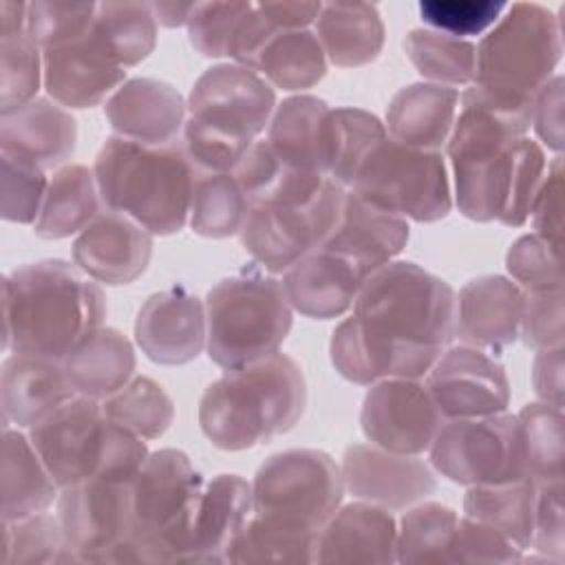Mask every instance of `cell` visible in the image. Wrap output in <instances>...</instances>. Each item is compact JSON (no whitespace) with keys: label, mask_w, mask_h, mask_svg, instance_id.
Returning <instances> with one entry per match:
<instances>
[{"label":"cell","mask_w":565,"mask_h":565,"mask_svg":"<svg viewBox=\"0 0 565 565\" xmlns=\"http://www.w3.org/2000/svg\"><path fill=\"white\" fill-rule=\"evenodd\" d=\"M60 486L46 470L29 435L2 430V521H20L44 512Z\"/></svg>","instance_id":"obj_33"},{"label":"cell","mask_w":565,"mask_h":565,"mask_svg":"<svg viewBox=\"0 0 565 565\" xmlns=\"http://www.w3.org/2000/svg\"><path fill=\"white\" fill-rule=\"evenodd\" d=\"M75 395L62 362L20 353H11L2 362V428L9 424H15V428H31Z\"/></svg>","instance_id":"obj_28"},{"label":"cell","mask_w":565,"mask_h":565,"mask_svg":"<svg viewBox=\"0 0 565 565\" xmlns=\"http://www.w3.org/2000/svg\"><path fill=\"white\" fill-rule=\"evenodd\" d=\"M329 355L333 369L344 380L371 386L391 377L419 380L433 369L441 353L388 342L349 316L333 329Z\"/></svg>","instance_id":"obj_21"},{"label":"cell","mask_w":565,"mask_h":565,"mask_svg":"<svg viewBox=\"0 0 565 565\" xmlns=\"http://www.w3.org/2000/svg\"><path fill=\"white\" fill-rule=\"evenodd\" d=\"M254 71L276 88L305 90L324 77L327 55L313 29H289L263 46Z\"/></svg>","instance_id":"obj_38"},{"label":"cell","mask_w":565,"mask_h":565,"mask_svg":"<svg viewBox=\"0 0 565 565\" xmlns=\"http://www.w3.org/2000/svg\"><path fill=\"white\" fill-rule=\"evenodd\" d=\"M29 439L60 490L95 477L130 481L148 457L146 439L110 422L102 399L84 395L33 424Z\"/></svg>","instance_id":"obj_4"},{"label":"cell","mask_w":565,"mask_h":565,"mask_svg":"<svg viewBox=\"0 0 565 565\" xmlns=\"http://www.w3.org/2000/svg\"><path fill=\"white\" fill-rule=\"evenodd\" d=\"M104 210L95 174L82 163H68L55 170L42 201L33 232L46 241L79 234Z\"/></svg>","instance_id":"obj_35"},{"label":"cell","mask_w":565,"mask_h":565,"mask_svg":"<svg viewBox=\"0 0 565 565\" xmlns=\"http://www.w3.org/2000/svg\"><path fill=\"white\" fill-rule=\"evenodd\" d=\"M523 316V289L497 274L466 282L457 296L455 335L468 347L499 353L516 342Z\"/></svg>","instance_id":"obj_24"},{"label":"cell","mask_w":565,"mask_h":565,"mask_svg":"<svg viewBox=\"0 0 565 565\" xmlns=\"http://www.w3.org/2000/svg\"><path fill=\"white\" fill-rule=\"evenodd\" d=\"M93 174L102 205L143 225L152 236H170L190 218L196 170L181 139L146 146L108 137L95 157Z\"/></svg>","instance_id":"obj_3"},{"label":"cell","mask_w":565,"mask_h":565,"mask_svg":"<svg viewBox=\"0 0 565 565\" xmlns=\"http://www.w3.org/2000/svg\"><path fill=\"white\" fill-rule=\"evenodd\" d=\"M505 267L523 291L563 287L561 249L536 234H525L510 245Z\"/></svg>","instance_id":"obj_54"},{"label":"cell","mask_w":565,"mask_h":565,"mask_svg":"<svg viewBox=\"0 0 565 565\" xmlns=\"http://www.w3.org/2000/svg\"><path fill=\"white\" fill-rule=\"evenodd\" d=\"M563 287L523 291V316L519 335L534 349H556L563 347Z\"/></svg>","instance_id":"obj_55"},{"label":"cell","mask_w":565,"mask_h":565,"mask_svg":"<svg viewBox=\"0 0 565 565\" xmlns=\"http://www.w3.org/2000/svg\"><path fill=\"white\" fill-rule=\"evenodd\" d=\"M459 514L441 503L424 501L406 510L397 527V563H450V545Z\"/></svg>","instance_id":"obj_45"},{"label":"cell","mask_w":565,"mask_h":565,"mask_svg":"<svg viewBox=\"0 0 565 565\" xmlns=\"http://www.w3.org/2000/svg\"><path fill=\"white\" fill-rule=\"evenodd\" d=\"M532 234L545 238L554 247L561 249V230H563V157L556 154L552 163H547L541 188L534 196L530 210Z\"/></svg>","instance_id":"obj_59"},{"label":"cell","mask_w":565,"mask_h":565,"mask_svg":"<svg viewBox=\"0 0 565 565\" xmlns=\"http://www.w3.org/2000/svg\"><path fill=\"white\" fill-rule=\"evenodd\" d=\"M344 481L331 455L291 448L267 457L252 481V514L320 532L342 505Z\"/></svg>","instance_id":"obj_9"},{"label":"cell","mask_w":565,"mask_h":565,"mask_svg":"<svg viewBox=\"0 0 565 565\" xmlns=\"http://www.w3.org/2000/svg\"><path fill=\"white\" fill-rule=\"evenodd\" d=\"M344 192L324 174L287 170L267 199L249 205L241 245L265 271L285 274L327 241Z\"/></svg>","instance_id":"obj_5"},{"label":"cell","mask_w":565,"mask_h":565,"mask_svg":"<svg viewBox=\"0 0 565 565\" xmlns=\"http://www.w3.org/2000/svg\"><path fill=\"white\" fill-rule=\"evenodd\" d=\"M2 163V218L9 223H20L29 225L35 223L42 210V201L49 188L46 170L22 161L13 159L7 154H0Z\"/></svg>","instance_id":"obj_52"},{"label":"cell","mask_w":565,"mask_h":565,"mask_svg":"<svg viewBox=\"0 0 565 565\" xmlns=\"http://www.w3.org/2000/svg\"><path fill=\"white\" fill-rule=\"evenodd\" d=\"M252 2H194L188 20L190 44L203 57H223L230 53L238 22L249 11Z\"/></svg>","instance_id":"obj_53"},{"label":"cell","mask_w":565,"mask_h":565,"mask_svg":"<svg viewBox=\"0 0 565 565\" xmlns=\"http://www.w3.org/2000/svg\"><path fill=\"white\" fill-rule=\"evenodd\" d=\"M424 384L444 419L497 415L505 413L510 404V380L503 364L468 344L444 351Z\"/></svg>","instance_id":"obj_15"},{"label":"cell","mask_w":565,"mask_h":565,"mask_svg":"<svg viewBox=\"0 0 565 565\" xmlns=\"http://www.w3.org/2000/svg\"><path fill=\"white\" fill-rule=\"evenodd\" d=\"M57 521L77 563H110L130 536V481L95 477L62 488Z\"/></svg>","instance_id":"obj_13"},{"label":"cell","mask_w":565,"mask_h":565,"mask_svg":"<svg viewBox=\"0 0 565 565\" xmlns=\"http://www.w3.org/2000/svg\"><path fill=\"white\" fill-rule=\"evenodd\" d=\"M316 563H397V523L369 501L340 505L318 534Z\"/></svg>","instance_id":"obj_27"},{"label":"cell","mask_w":565,"mask_h":565,"mask_svg":"<svg viewBox=\"0 0 565 565\" xmlns=\"http://www.w3.org/2000/svg\"><path fill=\"white\" fill-rule=\"evenodd\" d=\"M322 2H300V0H280V2H252L249 11L236 26V33L230 44L227 57L234 64L247 66L254 71L256 57L263 46L289 29H311L318 20Z\"/></svg>","instance_id":"obj_41"},{"label":"cell","mask_w":565,"mask_h":565,"mask_svg":"<svg viewBox=\"0 0 565 565\" xmlns=\"http://www.w3.org/2000/svg\"><path fill=\"white\" fill-rule=\"evenodd\" d=\"M135 364L130 340L121 331L104 324L62 360L75 393L93 399H104L126 386L132 380Z\"/></svg>","instance_id":"obj_31"},{"label":"cell","mask_w":565,"mask_h":565,"mask_svg":"<svg viewBox=\"0 0 565 565\" xmlns=\"http://www.w3.org/2000/svg\"><path fill=\"white\" fill-rule=\"evenodd\" d=\"M532 126L536 137L554 152L563 150V75H554L534 97Z\"/></svg>","instance_id":"obj_60"},{"label":"cell","mask_w":565,"mask_h":565,"mask_svg":"<svg viewBox=\"0 0 565 565\" xmlns=\"http://www.w3.org/2000/svg\"><path fill=\"white\" fill-rule=\"evenodd\" d=\"M2 563H35V565H62L77 563L73 550L66 543L57 516L46 512L31 514L20 521H4V550Z\"/></svg>","instance_id":"obj_47"},{"label":"cell","mask_w":565,"mask_h":565,"mask_svg":"<svg viewBox=\"0 0 565 565\" xmlns=\"http://www.w3.org/2000/svg\"><path fill=\"white\" fill-rule=\"evenodd\" d=\"M135 340L154 364L192 362L207 342L205 302L183 285L148 296L135 318Z\"/></svg>","instance_id":"obj_18"},{"label":"cell","mask_w":565,"mask_h":565,"mask_svg":"<svg viewBox=\"0 0 565 565\" xmlns=\"http://www.w3.org/2000/svg\"><path fill=\"white\" fill-rule=\"evenodd\" d=\"M318 534L249 514L227 563H316Z\"/></svg>","instance_id":"obj_43"},{"label":"cell","mask_w":565,"mask_h":565,"mask_svg":"<svg viewBox=\"0 0 565 565\" xmlns=\"http://www.w3.org/2000/svg\"><path fill=\"white\" fill-rule=\"evenodd\" d=\"M505 9L508 2L501 0H422L417 4L428 29L461 40L494 26Z\"/></svg>","instance_id":"obj_50"},{"label":"cell","mask_w":565,"mask_h":565,"mask_svg":"<svg viewBox=\"0 0 565 565\" xmlns=\"http://www.w3.org/2000/svg\"><path fill=\"white\" fill-rule=\"evenodd\" d=\"M514 417L527 479L534 483L563 479V408L545 402H532Z\"/></svg>","instance_id":"obj_42"},{"label":"cell","mask_w":565,"mask_h":565,"mask_svg":"<svg viewBox=\"0 0 565 565\" xmlns=\"http://www.w3.org/2000/svg\"><path fill=\"white\" fill-rule=\"evenodd\" d=\"M349 190L415 223L441 221L452 207L441 152L408 148L388 135L366 154Z\"/></svg>","instance_id":"obj_10"},{"label":"cell","mask_w":565,"mask_h":565,"mask_svg":"<svg viewBox=\"0 0 565 565\" xmlns=\"http://www.w3.org/2000/svg\"><path fill=\"white\" fill-rule=\"evenodd\" d=\"M523 550L494 527L459 516L450 545V563H519Z\"/></svg>","instance_id":"obj_56"},{"label":"cell","mask_w":565,"mask_h":565,"mask_svg":"<svg viewBox=\"0 0 565 565\" xmlns=\"http://www.w3.org/2000/svg\"><path fill=\"white\" fill-rule=\"evenodd\" d=\"M2 309L4 351L62 362L102 327L106 296L77 265L46 258L4 276Z\"/></svg>","instance_id":"obj_1"},{"label":"cell","mask_w":565,"mask_h":565,"mask_svg":"<svg viewBox=\"0 0 565 565\" xmlns=\"http://www.w3.org/2000/svg\"><path fill=\"white\" fill-rule=\"evenodd\" d=\"M351 309L362 327L395 344L444 353L455 338V289L408 260L375 269Z\"/></svg>","instance_id":"obj_6"},{"label":"cell","mask_w":565,"mask_h":565,"mask_svg":"<svg viewBox=\"0 0 565 565\" xmlns=\"http://www.w3.org/2000/svg\"><path fill=\"white\" fill-rule=\"evenodd\" d=\"M90 31L121 68L143 62L157 44L150 2H97Z\"/></svg>","instance_id":"obj_39"},{"label":"cell","mask_w":565,"mask_h":565,"mask_svg":"<svg viewBox=\"0 0 565 565\" xmlns=\"http://www.w3.org/2000/svg\"><path fill=\"white\" fill-rule=\"evenodd\" d=\"M532 386L541 402L563 408V347L536 351Z\"/></svg>","instance_id":"obj_61"},{"label":"cell","mask_w":565,"mask_h":565,"mask_svg":"<svg viewBox=\"0 0 565 565\" xmlns=\"http://www.w3.org/2000/svg\"><path fill=\"white\" fill-rule=\"evenodd\" d=\"M97 2H29L26 35L44 51L82 38L95 18Z\"/></svg>","instance_id":"obj_51"},{"label":"cell","mask_w":565,"mask_h":565,"mask_svg":"<svg viewBox=\"0 0 565 565\" xmlns=\"http://www.w3.org/2000/svg\"><path fill=\"white\" fill-rule=\"evenodd\" d=\"M327 113V102L313 95H294L276 106L265 141L285 168L324 174L322 126Z\"/></svg>","instance_id":"obj_34"},{"label":"cell","mask_w":565,"mask_h":565,"mask_svg":"<svg viewBox=\"0 0 565 565\" xmlns=\"http://www.w3.org/2000/svg\"><path fill=\"white\" fill-rule=\"evenodd\" d=\"M201 488L203 477L183 450L148 452L130 479V536L126 541H146L163 532L194 503Z\"/></svg>","instance_id":"obj_16"},{"label":"cell","mask_w":565,"mask_h":565,"mask_svg":"<svg viewBox=\"0 0 565 565\" xmlns=\"http://www.w3.org/2000/svg\"><path fill=\"white\" fill-rule=\"evenodd\" d=\"M545 170L547 163L543 148L530 137H521L512 146L503 207L497 216L501 225L521 227L530 218V210L545 177Z\"/></svg>","instance_id":"obj_49"},{"label":"cell","mask_w":565,"mask_h":565,"mask_svg":"<svg viewBox=\"0 0 565 565\" xmlns=\"http://www.w3.org/2000/svg\"><path fill=\"white\" fill-rule=\"evenodd\" d=\"M344 490L386 510H406L437 490L435 472L417 455H399L373 444H353L342 455Z\"/></svg>","instance_id":"obj_17"},{"label":"cell","mask_w":565,"mask_h":565,"mask_svg":"<svg viewBox=\"0 0 565 565\" xmlns=\"http://www.w3.org/2000/svg\"><path fill=\"white\" fill-rule=\"evenodd\" d=\"M444 422L426 384L408 377L371 384L360 411V428L369 444L399 455L428 450Z\"/></svg>","instance_id":"obj_14"},{"label":"cell","mask_w":565,"mask_h":565,"mask_svg":"<svg viewBox=\"0 0 565 565\" xmlns=\"http://www.w3.org/2000/svg\"><path fill=\"white\" fill-rule=\"evenodd\" d=\"M291 311L282 282L265 271L221 278L205 296L210 360L230 371L274 355L289 335Z\"/></svg>","instance_id":"obj_7"},{"label":"cell","mask_w":565,"mask_h":565,"mask_svg":"<svg viewBox=\"0 0 565 565\" xmlns=\"http://www.w3.org/2000/svg\"><path fill=\"white\" fill-rule=\"evenodd\" d=\"M457 104V88L430 82L404 86L388 102L386 135L408 148L439 152L450 137Z\"/></svg>","instance_id":"obj_30"},{"label":"cell","mask_w":565,"mask_h":565,"mask_svg":"<svg viewBox=\"0 0 565 565\" xmlns=\"http://www.w3.org/2000/svg\"><path fill=\"white\" fill-rule=\"evenodd\" d=\"M364 280L349 260L318 247L285 271L282 287L294 311L331 320L353 307Z\"/></svg>","instance_id":"obj_29"},{"label":"cell","mask_w":565,"mask_h":565,"mask_svg":"<svg viewBox=\"0 0 565 565\" xmlns=\"http://www.w3.org/2000/svg\"><path fill=\"white\" fill-rule=\"evenodd\" d=\"M307 406L300 364L287 353L230 369L199 402L201 433L221 450H247L289 433Z\"/></svg>","instance_id":"obj_2"},{"label":"cell","mask_w":565,"mask_h":565,"mask_svg":"<svg viewBox=\"0 0 565 565\" xmlns=\"http://www.w3.org/2000/svg\"><path fill=\"white\" fill-rule=\"evenodd\" d=\"M386 137L384 124L369 110L329 108L322 126V170L344 190L351 188L366 154Z\"/></svg>","instance_id":"obj_36"},{"label":"cell","mask_w":565,"mask_h":565,"mask_svg":"<svg viewBox=\"0 0 565 565\" xmlns=\"http://www.w3.org/2000/svg\"><path fill=\"white\" fill-rule=\"evenodd\" d=\"M26 13L29 4L24 2H0V38H11L26 33Z\"/></svg>","instance_id":"obj_63"},{"label":"cell","mask_w":565,"mask_h":565,"mask_svg":"<svg viewBox=\"0 0 565 565\" xmlns=\"http://www.w3.org/2000/svg\"><path fill=\"white\" fill-rule=\"evenodd\" d=\"M252 514V483L241 475H216L203 483L190 512L188 563H227L230 550Z\"/></svg>","instance_id":"obj_25"},{"label":"cell","mask_w":565,"mask_h":565,"mask_svg":"<svg viewBox=\"0 0 565 565\" xmlns=\"http://www.w3.org/2000/svg\"><path fill=\"white\" fill-rule=\"evenodd\" d=\"M534 499L536 483L530 479L468 486L463 497V516L494 527L519 550H525L532 543Z\"/></svg>","instance_id":"obj_37"},{"label":"cell","mask_w":565,"mask_h":565,"mask_svg":"<svg viewBox=\"0 0 565 565\" xmlns=\"http://www.w3.org/2000/svg\"><path fill=\"white\" fill-rule=\"evenodd\" d=\"M274 110V88L241 64L210 66L188 95L190 119L245 146H252L269 126Z\"/></svg>","instance_id":"obj_12"},{"label":"cell","mask_w":565,"mask_h":565,"mask_svg":"<svg viewBox=\"0 0 565 565\" xmlns=\"http://www.w3.org/2000/svg\"><path fill=\"white\" fill-rule=\"evenodd\" d=\"M408 234L406 218L347 190L338 223L320 247L349 260L364 278H369L406 247Z\"/></svg>","instance_id":"obj_22"},{"label":"cell","mask_w":565,"mask_h":565,"mask_svg":"<svg viewBox=\"0 0 565 565\" xmlns=\"http://www.w3.org/2000/svg\"><path fill=\"white\" fill-rule=\"evenodd\" d=\"M152 256V234L130 216L102 210L75 238L73 263L93 280L130 285Z\"/></svg>","instance_id":"obj_20"},{"label":"cell","mask_w":565,"mask_h":565,"mask_svg":"<svg viewBox=\"0 0 565 565\" xmlns=\"http://www.w3.org/2000/svg\"><path fill=\"white\" fill-rule=\"evenodd\" d=\"M110 128L130 141L168 146L179 141L188 119V104L181 93L154 77L126 79L104 106Z\"/></svg>","instance_id":"obj_23"},{"label":"cell","mask_w":565,"mask_h":565,"mask_svg":"<svg viewBox=\"0 0 565 565\" xmlns=\"http://www.w3.org/2000/svg\"><path fill=\"white\" fill-rule=\"evenodd\" d=\"M561 55V18L539 2H512L477 44L472 84L505 102L534 104Z\"/></svg>","instance_id":"obj_8"},{"label":"cell","mask_w":565,"mask_h":565,"mask_svg":"<svg viewBox=\"0 0 565 565\" xmlns=\"http://www.w3.org/2000/svg\"><path fill=\"white\" fill-rule=\"evenodd\" d=\"M249 201L232 172L196 174L190 227L203 238H227L241 232Z\"/></svg>","instance_id":"obj_44"},{"label":"cell","mask_w":565,"mask_h":565,"mask_svg":"<svg viewBox=\"0 0 565 565\" xmlns=\"http://www.w3.org/2000/svg\"><path fill=\"white\" fill-rule=\"evenodd\" d=\"M77 124L73 115L49 97L2 115L0 154L29 161L42 170L60 168L75 152Z\"/></svg>","instance_id":"obj_26"},{"label":"cell","mask_w":565,"mask_h":565,"mask_svg":"<svg viewBox=\"0 0 565 565\" xmlns=\"http://www.w3.org/2000/svg\"><path fill=\"white\" fill-rule=\"evenodd\" d=\"M42 68L44 90L64 108L99 106L126 82V68L90 29L77 40L44 49Z\"/></svg>","instance_id":"obj_19"},{"label":"cell","mask_w":565,"mask_h":565,"mask_svg":"<svg viewBox=\"0 0 565 565\" xmlns=\"http://www.w3.org/2000/svg\"><path fill=\"white\" fill-rule=\"evenodd\" d=\"M42 73V49L26 33L0 38V115L35 99Z\"/></svg>","instance_id":"obj_48"},{"label":"cell","mask_w":565,"mask_h":565,"mask_svg":"<svg viewBox=\"0 0 565 565\" xmlns=\"http://www.w3.org/2000/svg\"><path fill=\"white\" fill-rule=\"evenodd\" d=\"M547 561L565 558V521H563V479L536 483L532 543Z\"/></svg>","instance_id":"obj_57"},{"label":"cell","mask_w":565,"mask_h":565,"mask_svg":"<svg viewBox=\"0 0 565 565\" xmlns=\"http://www.w3.org/2000/svg\"><path fill=\"white\" fill-rule=\"evenodd\" d=\"M428 450L433 468L459 486L527 479L516 417L508 413L446 419Z\"/></svg>","instance_id":"obj_11"},{"label":"cell","mask_w":565,"mask_h":565,"mask_svg":"<svg viewBox=\"0 0 565 565\" xmlns=\"http://www.w3.org/2000/svg\"><path fill=\"white\" fill-rule=\"evenodd\" d=\"M150 7L157 24L166 29H177V26H188L194 2H150Z\"/></svg>","instance_id":"obj_62"},{"label":"cell","mask_w":565,"mask_h":565,"mask_svg":"<svg viewBox=\"0 0 565 565\" xmlns=\"http://www.w3.org/2000/svg\"><path fill=\"white\" fill-rule=\"evenodd\" d=\"M106 417L141 439H159L174 419L170 395L150 377H132L117 393L102 399Z\"/></svg>","instance_id":"obj_46"},{"label":"cell","mask_w":565,"mask_h":565,"mask_svg":"<svg viewBox=\"0 0 565 565\" xmlns=\"http://www.w3.org/2000/svg\"><path fill=\"white\" fill-rule=\"evenodd\" d=\"M282 161L274 154L269 143L265 139H256L247 152L241 157V161L234 166L232 174L238 181L241 190L245 192L249 205L263 201L280 181L285 174Z\"/></svg>","instance_id":"obj_58"},{"label":"cell","mask_w":565,"mask_h":565,"mask_svg":"<svg viewBox=\"0 0 565 565\" xmlns=\"http://www.w3.org/2000/svg\"><path fill=\"white\" fill-rule=\"evenodd\" d=\"M313 26L322 51L333 66H364L382 53L384 22L375 4L322 2Z\"/></svg>","instance_id":"obj_32"},{"label":"cell","mask_w":565,"mask_h":565,"mask_svg":"<svg viewBox=\"0 0 565 565\" xmlns=\"http://www.w3.org/2000/svg\"><path fill=\"white\" fill-rule=\"evenodd\" d=\"M404 51L417 73L439 86H470L477 73V44L433 29H413Z\"/></svg>","instance_id":"obj_40"}]
</instances>
